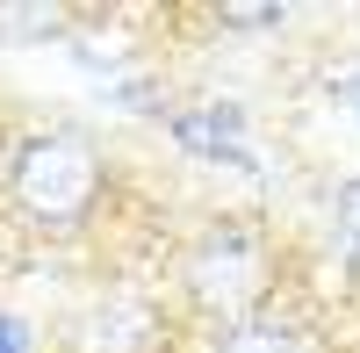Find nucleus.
<instances>
[{
	"label": "nucleus",
	"mask_w": 360,
	"mask_h": 353,
	"mask_svg": "<svg viewBox=\"0 0 360 353\" xmlns=\"http://www.w3.org/2000/svg\"><path fill=\"white\" fill-rule=\"evenodd\" d=\"M166 130L180 137V152L195 159H217V166H252L245 137H238V108H173Z\"/></svg>",
	"instance_id": "nucleus-5"
},
{
	"label": "nucleus",
	"mask_w": 360,
	"mask_h": 353,
	"mask_svg": "<svg viewBox=\"0 0 360 353\" xmlns=\"http://www.w3.org/2000/svg\"><path fill=\"white\" fill-rule=\"evenodd\" d=\"M180 296H188V310L202 317H245L252 303L274 296V267H266V245L252 238L245 224H217L202 231V238L180 252Z\"/></svg>",
	"instance_id": "nucleus-2"
},
{
	"label": "nucleus",
	"mask_w": 360,
	"mask_h": 353,
	"mask_svg": "<svg viewBox=\"0 0 360 353\" xmlns=\"http://www.w3.org/2000/svg\"><path fill=\"white\" fill-rule=\"evenodd\" d=\"M0 353H37V332H29L15 310H0Z\"/></svg>",
	"instance_id": "nucleus-6"
},
{
	"label": "nucleus",
	"mask_w": 360,
	"mask_h": 353,
	"mask_svg": "<svg viewBox=\"0 0 360 353\" xmlns=\"http://www.w3.org/2000/svg\"><path fill=\"white\" fill-rule=\"evenodd\" d=\"M166 317L137 296H101L65 325V353H159Z\"/></svg>",
	"instance_id": "nucleus-3"
},
{
	"label": "nucleus",
	"mask_w": 360,
	"mask_h": 353,
	"mask_svg": "<svg viewBox=\"0 0 360 353\" xmlns=\"http://www.w3.org/2000/svg\"><path fill=\"white\" fill-rule=\"evenodd\" d=\"M339 231H346V238L360 245V173H353V181L339 188Z\"/></svg>",
	"instance_id": "nucleus-8"
},
{
	"label": "nucleus",
	"mask_w": 360,
	"mask_h": 353,
	"mask_svg": "<svg viewBox=\"0 0 360 353\" xmlns=\"http://www.w3.org/2000/svg\"><path fill=\"white\" fill-rule=\"evenodd\" d=\"M108 195V159L79 130H29L8 159V210L37 231H79Z\"/></svg>",
	"instance_id": "nucleus-1"
},
{
	"label": "nucleus",
	"mask_w": 360,
	"mask_h": 353,
	"mask_svg": "<svg viewBox=\"0 0 360 353\" xmlns=\"http://www.w3.org/2000/svg\"><path fill=\"white\" fill-rule=\"evenodd\" d=\"M332 94H339L346 108H360V51L346 58V65H332Z\"/></svg>",
	"instance_id": "nucleus-7"
},
{
	"label": "nucleus",
	"mask_w": 360,
	"mask_h": 353,
	"mask_svg": "<svg viewBox=\"0 0 360 353\" xmlns=\"http://www.w3.org/2000/svg\"><path fill=\"white\" fill-rule=\"evenodd\" d=\"M217 353H317V332L295 317L288 303H252L245 317H231V325L217 332Z\"/></svg>",
	"instance_id": "nucleus-4"
}]
</instances>
